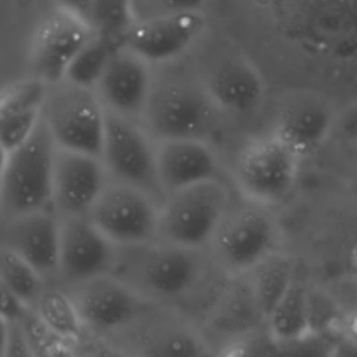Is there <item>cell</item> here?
Masks as SVG:
<instances>
[{
	"label": "cell",
	"mask_w": 357,
	"mask_h": 357,
	"mask_svg": "<svg viewBox=\"0 0 357 357\" xmlns=\"http://www.w3.org/2000/svg\"><path fill=\"white\" fill-rule=\"evenodd\" d=\"M211 268L215 265L208 250L155 240L138 247L117 248L112 275L146 301L172 305L199 289Z\"/></svg>",
	"instance_id": "cell-1"
},
{
	"label": "cell",
	"mask_w": 357,
	"mask_h": 357,
	"mask_svg": "<svg viewBox=\"0 0 357 357\" xmlns=\"http://www.w3.org/2000/svg\"><path fill=\"white\" fill-rule=\"evenodd\" d=\"M56 151L57 145L42 119L36 131L22 145L1 153L3 223L28 213L53 209Z\"/></svg>",
	"instance_id": "cell-2"
},
{
	"label": "cell",
	"mask_w": 357,
	"mask_h": 357,
	"mask_svg": "<svg viewBox=\"0 0 357 357\" xmlns=\"http://www.w3.org/2000/svg\"><path fill=\"white\" fill-rule=\"evenodd\" d=\"M279 226L271 211L248 199L230 202L208 247L215 268L229 279L244 276L279 251Z\"/></svg>",
	"instance_id": "cell-3"
},
{
	"label": "cell",
	"mask_w": 357,
	"mask_h": 357,
	"mask_svg": "<svg viewBox=\"0 0 357 357\" xmlns=\"http://www.w3.org/2000/svg\"><path fill=\"white\" fill-rule=\"evenodd\" d=\"M219 109L198 77L170 75L153 79L141 126L155 142L204 139Z\"/></svg>",
	"instance_id": "cell-4"
},
{
	"label": "cell",
	"mask_w": 357,
	"mask_h": 357,
	"mask_svg": "<svg viewBox=\"0 0 357 357\" xmlns=\"http://www.w3.org/2000/svg\"><path fill=\"white\" fill-rule=\"evenodd\" d=\"M103 342L132 357H218L202 328L172 305L151 304Z\"/></svg>",
	"instance_id": "cell-5"
},
{
	"label": "cell",
	"mask_w": 357,
	"mask_h": 357,
	"mask_svg": "<svg viewBox=\"0 0 357 357\" xmlns=\"http://www.w3.org/2000/svg\"><path fill=\"white\" fill-rule=\"evenodd\" d=\"M230 202V192L222 180L169 194L159 209L158 240L192 250H208Z\"/></svg>",
	"instance_id": "cell-6"
},
{
	"label": "cell",
	"mask_w": 357,
	"mask_h": 357,
	"mask_svg": "<svg viewBox=\"0 0 357 357\" xmlns=\"http://www.w3.org/2000/svg\"><path fill=\"white\" fill-rule=\"evenodd\" d=\"M301 156L272 131L254 135L238 149L233 177L244 199L272 206L296 184Z\"/></svg>",
	"instance_id": "cell-7"
},
{
	"label": "cell",
	"mask_w": 357,
	"mask_h": 357,
	"mask_svg": "<svg viewBox=\"0 0 357 357\" xmlns=\"http://www.w3.org/2000/svg\"><path fill=\"white\" fill-rule=\"evenodd\" d=\"M106 113L95 89L63 81L49 88L43 120L57 148L100 158Z\"/></svg>",
	"instance_id": "cell-8"
},
{
	"label": "cell",
	"mask_w": 357,
	"mask_h": 357,
	"mask_svg": "<svg viewBox=\"0 0 357 357\" xmlns=\"http://www.w3.org/2000/svg\"><path fill=\"white\" fill-rule=\"evenodd\" d=\"M100 159L110 180L135 187L162 205L166 195L158 176L156 142L141 123L107 112Z\"/></svg>",
	"instance_id": "cell-9"
},
{
	"label": "cell",
	"mask_w": 357,
	"mask_h": 357,
	"mask_svg": "<svg viewBox=\"0 0 357 357\" xmlns=\"http://www.w3.org/2000/svg\"><path fill=\"white\" fill-rule=\"evenodd\" d=\"M159 209L149 194L109 180L88 218L117 248H128L158 240Z\"/></svg>",
	"instance_id": "cell-10"
},
{
	"label": "cell",
	"mask_w": 357,
	"mask_h": 357,
	"mask_svg": "<svg viewBox=\"0 0 357 357\" xmlns=\"http://www.w3.org/2000/svg\"><path fill=\"white\" fill-rule=\"evenodd\" d=\"M93 36L86 20L54 7L32 33L28 53L31 75L49 86L63 82L73 61Z\"/></svg>",
	"instance_id": "cell-11"
},
{
	"label": "cell",
	"mask_w": 357,
	"mask_h": 357,
	"mask_svg": "<svg viewBox=\"0 0 357 357\" xmlns=\"http://www.w3.org/2000/svg\"><path fill=\"white\" fill-rule=\"evenodd\" d=\"M64 289L73 298L85 331L102 340L131 324L152 304L112 273Z\"/></svg>",
	"instance_id": "cell-12"
},
{
	"label": "cell",
	"mask_w": 357,
	"mask_h": 357,
	"mask_svg": "<svg viewBox=\"0 0 357 357\" xmlns=\"http://www.w3.org/2000/svg\"><path fill=\"white\" fill-rule=\"evenodd\" d=\"M116 257L117 247L88 216L60 218L57 282L63 287L110 275Z\"/></svg>",
	"instance_id": "cell-13"
},
{
	"label": "cell",
	"mask_w": 357,
	"mask_h": 357,
	"mask_svg": "<svg viewBox=\"0 0 357 357\" xmlns=\"http://www.w3.org/2000/svg\"><path fill=\"white\" fill-rule=\"evenodd\" d=\"M336 117L337 112L325 95L311 89H293L276 106L272 132L303 158L331 135Z\"/></svg>",
	"instance_id": "cell-14"
},
{
	"label": "cell",
	"mask_w": 357,
	"mask_h": 357,
	"mask_svg": "<svg viewBox=\"0 0 357 357\" xmlns=\"http://www.w3.org/2000/svg\"><path fill=\"white\" fill-rule=\"evenodd\" d=\"M198 78L215 106L231 114H248L264 99L261 74L237 50H225L209 57Z\"/></svg>",
	"instance_id": "cell-15"
},
{
	"label": "cell",
	"mask_w": 357,
	"mask_h": 357,
	"mask_svg": "<svg viewBox=\"0 0 357 357\" xmlns=\"http://www.w3.org/2000/svg\"><path fill=\"white\" fill-rule=\"evenodd\" d=\"M202 11L181 13L135 22L123 46L149 66L173 61L187 53L205 33Z\"/></svg>",
	"instance_id": "cell-16"
},
{
	"label": "cell",
	"mask_w": 357,
	"mask_h": 357,
	"mask_svg": "<svg viewBox=\"0 0 357 357\" xmlns=\"http://www.w3.org/2000/svg\"><path fill=\"white\" fill-rule=\"evenodd\" d=\"M110 177L100 158L57 148L53 209L59 218L88 216Z\"/></svg>",
	"instance_id": "cell-17"
},
{
	"label": "cell",
	"mask_w": 357,
	"mask_h": 357,
	"mask_svg": "<svg viewBox=\"0 0 357 357\" xmlns=\"http://www.w3.org/2000/svg\"><path fill=\"white\" fill-rule=\"evenodd\" d=\"M153 79L151 66L121 45L110 59L95 91L106 112L141 123Z\"/></svg>",
	"instance_id": "cell-18"
},
{
	"label": "cell",
	"mask_w": 357,
	"mask_h": 357,
	"mask_svg": "<svg viewBox=\"0 0 357 357\" xmlns=\"http://www.w3.org/2000/svg\"><path fill=\"white\" fill-rule=\"evenodd\" d=\"M1 247L26 261L47 283L57 282L60 218L53 209L28 213L4 222Z\"/></svg>",
	"instance_id": "cell-19"
},
{
	"label": "cell",
	"mask_w": 357,
	"mask_h": 357,
	"mask_svg": "<svg viewBox=\"0 0 357 357\" xmlns=\"http://www.w3.org/2000/svg\"><path fill=\"white\" fill-rule=\"evenodd\" d=\"M158 176L165 195L220 180L219 160L204 139H167L156 142Z\"/></svg>",
	"instance_id": "cell-20"
},
{
	"label": "cell",
	"mask_w": 357,
	"mask_h": 357,
	"mask_svg": "<svg viewBox=\"0 0 357 357\" xmlns=\"http://www.w3.org/2000/svg\"><path fill=\"white\" fill-rule=\"evenodd\" d=\"M49 85L29 75L7 85L0 99V148L7 153L22 145L43 119Z\"/></svg>",
	"instance_id": "cell-21"
},
{
	"label": "cell",
	"mask_w": 357,
	"mask_h": 357,
	"mask_svg": "<svg viewBox=\"0 0 357 357\" xmlns=\"http://www.w3.org/2000/svg\"><path fill=\"white\" fill-rule=\"evenodd\" d=\"M208 324L216 332L215 336L226 339L223 346L262 328L259 324L265 325V319L243 278L231 279V283L223 289L208 314Z\"/></svg>",
	"instance_id": "cell-22"
},
{
	"label": "cell",
	"mask_w": 357,
	"mask_h": 357,
	"mask_svg": "<svg viewBox=\"0 0 357 357\" xmlns=\"http://www.w3.org/2000/svg\"><path fill=\"white\" fill-rule=\"evenodd\" d=\"M241 278L266 324V318L294 282V264L289 255L278 251Z\"/></svg>",
	"instance_id": "cell-23"
},
{
	"label": "cell",
	"mask_w": 357,
	"mask_h": 357,
	"mask_svg": "<svg viewBox=\"0 0 357 357\" xmlns=\"http://www.w3.org/2000/svg\"><path fill=\"white\" fill-rule=\"evenodd\" d=\"M266 329L278 342H287L312 331L310 293L294 279L282 300L266 318Z\"/></svg>",
	"instance_id": "cell-24"
},
{
	"label": "cell",
	"mask_w": 357,
	"mask_h": 357,
	"mask_svg": "<svg viewBox=\"0 0 357 357\" xmlns=\"http://www.w3.org/2000/svg\"><path fill=\"white\" fill-rule=\"evenodd\" d=\"M33 314L47 331L66 342H78L85 332L78 310L64 287L49 284L33 307Z\"/></svg>",
	"instance_id": "cell-25"
},
{
	"label": "cell",
	"mask_w": 357,
	"mask_h": 357,
	"mask_svg": "<svg viewBox=\"0 0 357 357\" xmlns=\"http://www.w3.org/2000/svg\"><path fill=\"white\" fill-rule=\"evenodd\" d=\"M49 284L21 257L4 247L0 248V286L18 297L29 308L33 310Z\"/></svg>",
	"instance_id": "cell-26"
},
{
	"label": "cell",
	"mask_w": 357,
	"mask_h": 357,
	"mask_svg": "<svg viewBox=\"0 0 357 357\" xmlns=\"http://www.w3.org/2000/svg\"><path fill=\"white\" fill-rule=\"evenodd\" d=\"M120 46L121 43L95 33V36L73 61L64 81L84 88L95 89L110 59Z\"/></svg>",
	"instance_id": "cell-27"
},
{
	"label": "cell",
	"mask_w": 357,
	"mask_h": 357,
	"mask_svg": "<svg viewBox=\"0 0 357 357\" xmlns=\"http://www.w3.org/2000/svg\"><path fill=\"white\" fill-rule=\"evenodd\" d=\"M88 24L96 35L123 45L135 24L132 0H92Z\"/></svg>",
	"instance_id": "cell-28"
},
{
	"label": "cell",
	"mask_w": 357,
	"mask_h": 357,
	"mask_svg": "<svg viewBox=\"0 0 357 357\" xmlns=\"http://www.w3.org/2000/svg\"><path fill=\"white\" fill-rule=\"evenodd\" d=\"M337 342L326 331H311L297 339L278 342L276 357H331Z\"/></svg>",
	"instance_id": "cell-29"
},
{
	"label": "cell",
	"mask_w": 357,
	"mask_h": 357,
	"mask_svg": "<svg viewBox=\"0 0 357 357\" xmlns=\"http://www.w3.org/2000/svg\"><path fill=\"white\" fill-rule=\"evenodd\" d=\"M206 0H132L135 22L181 13L202 11Z\"/></svg>",
	"instance_id": "cell-30"
},
{
	"label": "cell",
	"mask_w": 357,
	"mask_h": 357,
	"mask_svg": "<svg viewBox=\"0 0 357 357\" xmlns=\"http://www.w3.org/2000/svg\"><path fill=\"white\" fill-rule=\"evenodd\" d=\"M3 357H38L22 324L3 322Z\"/></svg>",
	"instance_id": "cell-31"
},
{
	"label": "cell",
	"mask_w": 357,
	"mask_h": 357,
	"mask_svg": "<svg viewBox=\"0 0 357 357\" xmlns=\"http://www.w3.org/2000/svg\"><path fill=\"white\" fill-rule=\"evenodd\" d=\"M0 289H1V322L22 324L32 314L33 310L29 308L13 293H10L7 289L1 286Z\"/></svg>",
	"instance_id": "cell-32"
},
{
	"label": "cell",
	"mask_w": 357,
	"mask_h": 357,
	"mask_svg": "<svg viewBox=\"0 0 357 357\" xmlns=\"http://www.w3.org/2000/svg\"><path fill=\"white\" fill-rule=\"evenodd\" d=\"M335 130L349 142L357 144V100L347 103L337 112Z\"/></svg>",
	"instance_id": "cell-33"
},
{
	"label": "cell",
	"mask_w": 357,
	"mask_h": 357,
	"mask_svg": "<svg viewBox=\"0 0 357 357\" xmlns=\"http://www.w3.org/2000/svg\"><path fill=\"white\" fill-rule=\"evenodd\" d=\"M53 1L56 8L64 10L67 13H71L88 21V14H89L92 0H53Z\"/></svg>",
	"instance_id": "cell-34"
},
{
	"label": "cell",
	"mask_w": 357,
	"mask_h": 357,
	"mask_svg": "<svg viewBox=\"0 0 357 357\" xmlns=\"http://www.w3.org/2000/svg\"><path fill=\"white\" fill-rule=\"evenodd\" d=\"M331 357H357V340L356 339L339 340Z\"/></svg>",
	"instance_id": "cell-35"
},
{
	"label": "cell",
	"mask_w": 357,
	"mask_h": 357,
	"mask_svg": "<svg viewBox=\"0 0 357 357\" xmlns=\"http://www.w3.org/2000/svg\"><path fill=\"white\" fill-rule=\"evenodd\" d=\"M79 357H132L130 354H127L126 351L117 349V347H113L110 344H106L99 347V349H95L84 356H79Z\"/></svg>",
	"instance_id": "cell-36"
},
{
	"label": "cell",
	"mask_w": 357,
	"mask_h": 357,
	"mask_svg": "<svg viewBox=\"0 0 357 357\" xmlns=\"http://www.w3.org/2000/svg\"><path fill=\"white\" fill-rule=\"evenodd\" d=\"M350 329L354 333V339L357 340V315L353 318V321L350 322Z\"/></svg>",
	"instance_id": "cell-37"
}]
</instances>
